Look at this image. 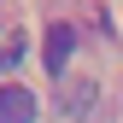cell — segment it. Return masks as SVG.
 <instances>
[{
	"label": "cell",
	"mask_w": 123,
	"mask_h": 123,
	"mask_svg": "<svg viewBox=\"0 0 123 123\" xmlns=\"http://www.w3.org/2000/svg\"><path fill=\"white\" fill-rule=\"evenodd\" d=\"M41 117V100L29 94V88H0V123H35Z\"/></svg>",
	"instance_id": "cell-1"
},
{
	"label": "cell",
	"mask_w": 123,
	"mask_h": 123,
	"mask_svg": "<svg viewBox=\"0 0 123 123\" xmlns=\"http://www.w3.org/2000/svg\"><path fill=\"white\" fill-rule=\"evenodd\" d=\"M18 65H24V29L6 24L0 29V70H18Z\"/></svg>",
	"instance_id": "cell-3"
},
{
	"label": "cell",
	"mask_w": 123,
	"mask_h": 123,
	"mask_svg": "<svg viewBox=\"0 0 123 123\" xmlns=\"http://www.w3.org/2000/svg\"><path fill=\"white\" fill-rule=\"evenodd\" d=\"M70 53H76V29H70V24H53V29H47V53H41L47 70H65Z\"/></svg>",
	"instance_id": "cell-2"
}]
</instances>
